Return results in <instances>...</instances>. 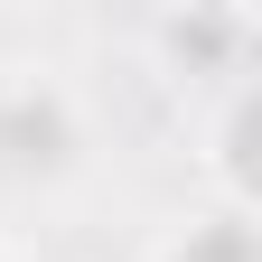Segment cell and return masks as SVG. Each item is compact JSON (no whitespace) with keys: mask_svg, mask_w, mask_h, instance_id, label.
<instances>
[{"mask_svg":"<svg viewBox=\"0 0 262 262\" xmlns=\"http://www.w3.org/2000/svg\"><path fill=\"white\" fill-rule=\"evenodd\" d=\"M0 150L19 169H56L75 150V122H66V94L56 84H10L0 94Z\"/></svg>","mask_w":262,"mask_h":262,"instance_id":"obj_1","label":"cell"},{"mask_svg":"<svg viewBox=\"0 0 262 262\" xmlns=\"http://www.w3.org/2000/svg\"><path fill=\"white\" fill-rule=\"evenodd\" d=\"M253 131H262V75L244 66L234 75V103H225V206L234 215H253Z\"/></svg>","mask_w":262,"mask_h":262,"instance_id":"obj_2","label":"cell"},{"mask_svg":"<svg viewBox=\"0 0 262 262\" xmlns=\"http://www.w3.org/2000/svg\"><path fill=\"white\" fill-rule=\"evenodd\" d=\"M169 262H262V253H253V215L225 206V215H206V225H187V234L169 244Z\"/></svg>","mask_w":262,"mask_h":262,"instance_id":"obj_3","label":"cell"}]
</instances>
